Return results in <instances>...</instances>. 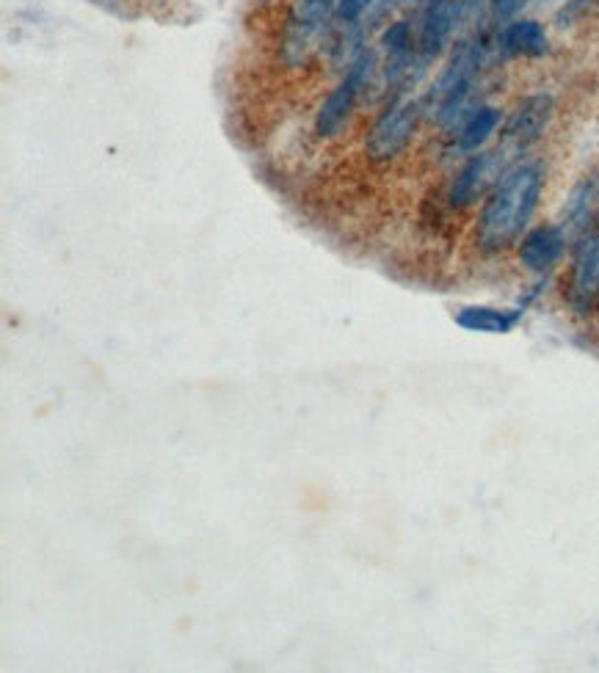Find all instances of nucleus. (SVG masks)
<instances>
[{"label":"nucleus","mask_w":599,"mask_h":673,"mask_svg":"<svg viewBox=\"0 0 599 673\" xmlns=\"http://www.w3.org/2000/svg\"><path fill=\"white\" fill-rule=\"evenodd\" d=\"M549 114H553V99L544 97V94H533V97L522 99L520 108H516L514 116L509 119V127H505L503 147L509 149L511 154L531 147V143L542 136L544 127H547Z\"/></svg>","instance_id":"obj_8"},{"label":"nucleus","mask_w":599,"mask_h":673,"mask_svg":"<svg viewBox=\"0 0 599 673\" xmlns=\"http://www.w3.org/2000/svg\"><path fill=\"white\" fill-rule=\"evenodd\" d=\"M332 0H299L290 14L282 39V61L288 66H301L318 53L323 31H327Z\"/></svg>","instance_id":"obj_4"},{"label":"nucleus","mask_w":599,"mask_h":673,"mask_svg":"<svg viewBox=\"0 0 599 673\" xmlns=\"http://www.w3.org/2000/svg\"><path fill=\"white\" fill-rule=\"evenodd\" d=\"M498 125H500L498 108H492V105L475 108L464 121H461L459 132H456V149H459V152H478V149L489 141V136L498 130Z\"/></svg>","instance_id":"obj_14"},{"label":"nucleus","mask_w":599,"mask_h":673,"mask_svg":"<svg viewBox=\"0 0 599 673\" xmlns=\"http://www.w3.org/2000/svg\"><path fill=\"white\" fill-rule=\"evenodd\" d=\"M373 64H376V58H373L371 50H360V53L354 55V61L345 66L343 81H340L338 86L329 92V97L323 99V105L318 108V116H315L318 136L332 138L343 130V125L349 121L351 110H354L356 97H360V92L365 88V83L371 81Z\"/></svg>","instance_id":"obj_3"},{"label":"nucleus","mask_w":599,"mask_h":673,"mask_svg":"<svg viewBox=\"0 0 599 673\" xmlns=\"http://www.w3.org/2000/svg\"><path fill=\"white\" fill-rule=\"evenodd\" d=\"M522 320V309H500V307H461L456 312V323L464 331L475 334H509Z\"/></svg>","instance_id":"obj_13"},{"label":"nucleus","mask_w":599,"mask_h":673,"mask_svg":"<svg viewBox=\"0 0 599 673\" xmlns=\"http://www.w3.org/2000/svg\"><path fill=\"white\" fill-rule=\"evenodd\" d=\"M542 185L544 171L536 160H520L500 177L478 218L481 248L498 252L522 235L542 196Z\"/></svg>","instance_id":"obj_1"},{"label":"nucleus","mask_w":599,"mask_h":673,"mask_svg":"<svg viewBox=\"0 0 599 673\" xmlns=\"http://www.w3.org/2000/svg\"><path fill=\"white\" fill-rule=\"evenodd\" d=\"M566 235L558 224H542L527 232L520 243V263L531 274H544L564 254Z\"/></svg>","instance_id":"obj_9"},{"label":"nucleus","mask_w":599,"mask_h":673,"mask_svg":"<svg viewBox=\"0 0 599 673\" xmlns=\"http://www.w3.org/2000/svg\"><path fill=\"white\" fill-rule=\"evenodd\" d=\"M599 204V177L591 174L586 180H580L575 185V191L569 193V202L564 207V218H560V229L566 237H580L586 232L588 221H591L593 210Z\"/></svg>","instance_id":"obj_12"},{"label":"nucleus","mask_w":599,"mask_h":673,"mask_svg":"<svg viewBox=\"0 0 599 673\" xmlns=\"http://www.w3.org/2000/svg\"><path fill=\"white\" fill-rule=\"evenodd\" d=\"M478 70H481V47L475 42H461L426 97V108L437 116L439 125L459 119Z\"/></svg>","instance_id":"obj_2"},{"label":"nucleus","mask_w":599,"mask_h":673,"mask_svg":"<svg viewBox=\"0 0 599 673\" xmlns=\"http://www.w3.org/2000/svg\"><path fill=\"white\" fill-rule=\"evenodd\" d=\"M456 28H459V6H456V0H434V3H428L420 22V39H417L422 58H434Z\"/></svg>","instance_id":"obj_10"},{"label":"nucleus","mask_w":599,"mask_h":673,"mask_svg":"<svg viewBox=\"0 0 599 673\" xmlns=\"http://www.w3.org/2000/svg\"><path fill=\"white\" fill-rule=\"evenodd\" d=\"M509 149L500 147L494 152H478L456 171L453 182H450V204L453 207H467L470 202H475L478 196L483 193V188L494 180V177H503L511 165H505V158H509Z\"/></svg>","instance_id":"obj_6"},{"label":"nucleus","mask_w":599,"mask_h":673,"mask_svg":"<svg viewBox=\"0 0 599 673\" xmlns=\"http://www.w3.org/2000/svg\"><path fill=\"white\" fill-rule=\"evenodd\" d=\"M571 301L586 309L599 296V229L582 232L577 237L571 257Z\"/></svg>","instance_id":"obj_7"},{"label":"nucleus","mask_w":599,"mask_h":673,"mask_svg":"<svg viewBox=\"0 0 599 673\" xmlns=\"http://www.w3.org/2000/svg\"><path fill=\"white\" fill-rule=\"evenodd\" d=\"M417 116H420V105L411 103V99H398V103L389 105L367 132L365 152L373 160L395 158L415 136Z\"/></svg>","instance_id":"obj_5"},{"label":"nucleus","mask_w":599,"mask_h":673,"mask_svg":"<svg viewBox=\"0 0 599 673\" xmlns=\"http://www.w3.org/2000/svg\"><path fill=\"white\" fill-rule=\"evenodd\" d=\"M500 53L509 58H536L547 53V33L536 20H514L500 33Z\"/></svg>","instance_id":"obj_11"},{"label":"nucleus","mask_w":599,"mask_h":673,"mask_svg":"<svg viewBox=\"0 0 599 673\" xmlns=\"http://www.w3.org/2000/svg\"><path fill=\"white\" fill-rule=\"evenodd\" d=\"M373 0H340L338 6V20L343 22V25H354L356 20H360L362 14L367 11V6H371Z\"/></svg>","instance_id":"obj_15"},{"label":"nucleus","mask_w":599,"mask_h":673,"mask_svg":"<svg viewBox=\"0 0 599 673\" xmlns=\"http://www.w3.org/2000/svg\"><path fill=\"white\" fill-rule=\"evenodd\" d=\"M422 3H426V6H428V3H434V0H422Z\"/></svg>","instance_id":"obj_16"}]
</instances>
